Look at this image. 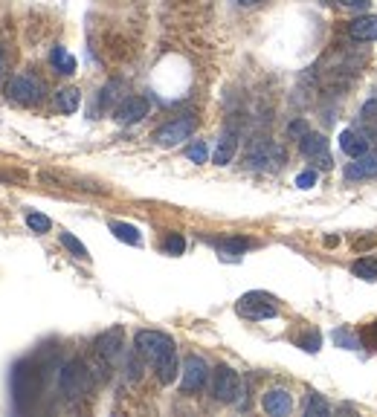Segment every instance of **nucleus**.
I'll return each mask as SVG.
<instances>
[{
  "label": "nucleus",
  "mask_w": 377,
  "mask_h": 417,
  "mask_svg": "<svg viewBox=\"0 0 377 417\" xmlns=\"http://www.w3.org/2000/svg\"><path fill=\"white\" fill-rule=\"evenodd\" d=\"M299 348H302V351H308V354H317V351H319V333L302 336V339H299Z\"/></svg>",
  "instance_id": "nucleus-31"
},
{
  "label": "nucleus",
  "mask_w": 377,
  "mask_h": 417,
  "mask_svg": "<svg viewBox=\"0 0 377 417\" xmlns=\"http://www.w3.org/2000/svg\"><path fill=\"white\" fill-rule=\"evenodd\" d=\"M58 388L61 394L70 400H82L87 391L93 388V377H90V368L82 359H70L64 362L61 374H58Z\"/></svg>",
  "instance_id": "nucleus-2"
},
{
  "label": "nucleus",
  "mask_w": 377,
  "mask_h": 417,
  "mask_svg": "<svg viewBox=\"0 0 377 417\" xmlns=\"http://www.w3.org/2000/svg\"><path fill=\"white\" fill-rule=\"evenodd\" d=\"M345 177H348V180H369V177H377V154L369 151V154L357 157L354 162L345 168Z\"/></svg>",
  "instance_id": "nucleus-14"
},
{
  "label": "nucleus",
  "mask_w": 377,
  "mask_h": 417,
  "mask_svg": "<svg viewBox=\"0 0 377 417\" xmlns=\"http://www.w3.org/2000/svg\"><path fill=\"white\" fill-rule=\"evenodd\" d=\"M186 157L192 160V162H198V165H203L206 162V157H209V148H206V142L203 139H195L192 145L186 148Z\"/></svg>",
  "instance_id": "nucleus-25"
},
{
  "label": "nucleus",
  "mask_w": 377,
  "mask_h": 417,
  "mask_svg": "<svg viewBox=\"0 0 377 417\" xmlns=\"http://www.w3.org/2000/svg\"><path fill=\"white\" fill-rule=\"evenodd\" d=\"M162 250H166L169 255H183V250H186V238L177 235V232H172L166 240H162Z\"/></svg>",
  "instance_id": "nucleus-27"
},
{
  "label": "nucleus",
  "mask_w": 377,
  "mask_h": 417,
  "mask_svg": "<svg viewBox=\"0 0 377 417\" xmlns=\"http://www.w3.org/2000/svg\"><path fill=\"white\" fill-rule=\"evenodd\" d=\"M340 148H343L351 160H357V157L369 154V139H366V134H357V131L345 128V131L340 134Z\"/></svg>",
  "instance_id": "nucleus-15"
},
{
  "label": "nucleus",
  "mask_w": 377,
  "mask_h": 417,
  "mask_svg": "<svg viewBox=\"0 0 377 417\" xmlns=\"http://www.w3.org/2000/svg\"><path fill=\"white\" fill-rule=\"evenodd\" d=\"M79 105H82L79 87H61V90H56V108H58L61 113H76Z\"/></svg>",
  "instance_id": "nucleus-19"
},
{
  "label": "nucleus",
  "mask_w": 377,
  "mask_h": 417,
  "mask_svg": "<svg viewBox=\"0 0 377 417\" xmlns=\"http://www.w3.org/2000/svg\"><path fill=\"white\" fill-rule=\"evenodd\" d=\"M235 151H238V134H235V131H226V134L221 136V142H218V148H215V165H226V162H232Z\"/></svg>",
  "instance_id": "nucleus-18"
},
{
  "label": "nucleus",
  "mask_w": 377,
  "mask_h": 417,
  "mask_svg": "<svg viewBox=\"0 0 377 417\" xmlns=\"http://www.w3.org/2000/svg\"><path fill=\"white\" fill-rule=\"evenodd\" d=\"M27 226H30L32 232L44 235V232H50V229H53V220L46 217V214H41V212H30V214H27Z\"/></svg>",
  "instance_id": "nucleus-24"
},
{
  "label": "nucleus",
  "mask_w": 377,
  "mask_h": 417,
  "mask_svg": "<svg viewBox=\"0 0 377 417\" xmlns=\"http://www.w3.org/2000/svg\"><path fill=\"white\" fill-rule=\"evenodd\" d=\"M122 90H125V82H120V79H110L102 90H99V108L102 110H116V105H120L125 96H122Z\"/></svg>",
  "instance_id": "nucleus-17"
},
{
  "label": "nucleus",
  "mask_w": 377,
  "mask_h": 417,
  "mask_svg": "<svg viewBox=\"0 0 377 417\" xmlns=\"http://www.w3.org/2000/svg\"><path fill=\"white\" fill-rule=\"evenodd\" d=\"M299 151L308 157V160H317L322 168H331V165H334V162H331V151H328V139H325L322 134L308 131V134L299 139Z\"/></svg>",
  "instance_id": "nucleus-10"
},
{
  "label": "nucleus",
  "mask_w": 377,
  "mask_h": 417,
  "mask_svg": "<svg viewBox=\"0 0 377 417\" xmlns=\"http://www.w3.org/2000/svg\"><path fill=\"white\" fill-rule=\"evenodd\" d=\"M122 348H125V331H122V328H110V331H105V333L96 339V354H99V359H105L108 365L122 357Z\"/></svg>",
  "instance_id": "nucleus-11"
},
{
  "label": "nucleus",
  "mask_w": 377,
  "mask_h": 417,
  "mask_svg": "<svg viewBox=\"0 0 377 417\" xmlns=\"http://www.w3.org/2000/svg\"><path fill=\"white\" fill-rule=\"evenodd\" d=\"M212 397L218 403H235L241 397V377L229 365H218L212 371Z\"/></svg>",
  "instance_id": "nucleus-5"
},
{
  "label": "nucleus",
  "mask_w": 377,
  "mask_h": 417,
  "mask_svg": "<svg viewBox=\"0 0 377 417\" xmlns=\"http://www.w3.org/2000/svg\"><path fill=\"white\" fill-rule=\"evenodd\" d=\"M0 72H4V50H0Z\"/></svg>",
  "instance_id": "nucleus-37"
},
{
  "label": "nucleus",
  "mask_w": 377,
  "mask_h": 417,
  "mask_svg": "<svg viewBox=\"0 0 377 417\" xmlns=\"http://www.w3.org/2000/svg\"><path fill=\"white\" fill-rule=\"evenodd\" d=\"M334 339H337V345H345V348H357L354 336H351L348 331H337V333H334Z\"/></svg>",
  "instance_id": "nucleus-33"
},
{
  "label": "nucleus",
  "mask_w": 377,
  "mask_h": 417,
  "mask_svg": "<svg viewBox=\"0 0 377 417\" xmlns=\"http://www.w3.org/2000/svg\"><path fill=\"white\" fill-rule=\"evenodd\" d=\"M134 348L136 354L146 359V365L154 368V374L162 385H172L180 374V365H177V348H174V339L169 333H160V331H139L134 336Z\"/></svg>",
  "instance_id": "nucleus-1"
},
{
  "label": "nucleus",
  "mask_w": 377,
  "mask_h": 417,
  "mask_svg": "<svg viewBox=\"0 0 377 417\" xmlns=\"http://www.w3.org/2000/svg\"><path fill=\"white\" fill-rule=\"evenodd\" d=\"M270 162H285V151L270 139H255L247 151V165L253 168H267Z\"/></svg>",
  "instance_id": "nucleus-8"
},
{
  "label": "nucleus",
  "mask_w": 377,
  "mask_h": 417,
  "mask_svg": "<svg viewBox=\"0 0 377 417\" xmlns=\"http://www.w3.org/2000/svg\"><path fill=\"white\" fill-rule=\"evenodd\" d=\"M360 116H363V119H374V116H377V99L366 102V105H363V110H360Z\"/></svg>",
  "instance_id": "nucleus-34"
},
{
  "label": "nucleus",
  "mask_w": 377,
  "mask_h": 417,
  "mask_svg": "<svg viewBox=\"0 0 377 417\" xmlns=\"http://www.w3.org/2000/svg\"><path fill=\"white\" fill-rule=\"evenodd\" d=\"M360 339L366 342L369 348H374V351H377V319H374V322H369V325L360 331Z\"/></svg>",
  "instance_id": "nucleus-29"
},
{
  "label": "nucleus",
  "mask_w": 377,
  "mask_h": 417,
  "mask_svg": "<svg viewBox=\"0 0 377 417\" xmlns=\"http://www.w3.org/2000/svg\"><path fill=\"white\" fill-rule=\"evenodd\" d=\"M262 409L267 411V414H290V409H293V394L288 388H270V391H264V397H262Z\"/></svg>",
  "instance_id": "nucleus-12"
},
{
  "label": "nucleus",
  "mask_w": 377,
  "mask_h": 417,
  "mask_svg": "<svg viewBox=\"0 0 377 417\" xmlns=\"http://www.w3.org/2000/svg\"><path fill=\"white\" fill-rule=\"evenodd\" d=\"M305 414L308 417H317V414H331V406L322 400V394H311L308 397V406H305Z\"/></svg>",
  "instance_id": "nucleus-26"
},
{
  "label": "nucleus",
  "mask_w": 377,
  "mask_h": 417,
  "mask_svg": "<svg viewBox=\"0 0 377 417\" xmlns=\"http://www.w3.org/2000/svg\"><path fill=\"white\" fill-rule=\"evenodd\" d=\"M6 96L15 102V105H23V108H35L44 102V96H46V87L38 76H12L9 84H6Z\"/></svg>",
  "instance_id": "nucleus-3"
},
{
  "label": "nucleus",
  "mask_w": 377,
  "mask_h": 417,
  "mask_svg": "<svg viewBox=\"0 0 377 417\" xmlns=\"http://www.w3.org/2000/svg\"><path fill=\"white\" fill-rule=\"evenodd\" d=\"M241 4H244V6H253V4H258V0H241Z\"/></svg>",
  "instance_id": "nucleus-36"
},
{
  "label": "nucleus",
  "mask_w": 377,
  "mask_h": 417,
  "mask_svg": "<svg viewBox=\"0 0 377 417\" xmlns=\"http://www.w3.org/2000/svg\"><path fill=\"white\" fill-rule=\"evenodd\" d=\"M296 186L299 188H314L317 186V171H302V174L296 177Z\"/></svg>",
  "instance_id": "nucleus-32"
},
{
  "label": "nucleus",
  "mask_w": 377,
  "mask_h": 417,
  "mask_svg": "<svg viewBox=\"0 0 377 417\" xmlns=\"http://www.w3.org/2000/svg\"><path fill=\"white\" fill-rule=\"evenodd\" d=\"M139 362H146V359L139 357V354H136V348H134V354L128 357V380H134V383H136L139 377H143V371H139L143 365H139Z\"/></svg>",
  "instance_id": "nucleus-28"
},
{
  "label": "nucleus",
  "mask_w": 377,
  "mask_h": 417,
  "mask_svg": "<svg viewBox=\"0 0 377 417\" xmlns=\"http://www.w3.org/2000/svg\"><path fill=\"white\" fill-rule=\"evenodd\" d=\"M235 310H238V316L250 319V322H262V319H273L279 310L273 304L270 296H264V293H247V296L235 304Z\"/></svg>",
  "instance_id": "nucleus-7"
},
{
  "label": "nucleus",
  "mask_w": 377,
  "mask_h": 417,
  "mask_svg": "<svg viewBox=\"0 0 377 417\" xmlns=\"http://www.w3.org/2000/svg\"><path fill=\"white\" fill-rule=\"evenodd\" d=\"M58 238H61V247H64V250H70V255H76V258H82V261H87V258H90L87 247H84V243H82V240H79L76 235H70V232H61Z\"/></svg>",
  "instance_id": "nucleus-23"
},
{
  "label": "nucleus",
  "mask_w": 377,
  "mask_h": 417,
  "mask_svg": "<svg viewBox=\"0 0 377 417\" xmlns=\"http://www.w3.org/2000/svg\"><path fill=\"white\" fill-rule=\"evenodd\" d=\"M110 232H113L116 238H120V240H125V243H134V247H136L139 240H143L139 229H136L134 224H122V220H113V224H110Z\"/></svg>",
  "instance_id": "nucleus-21"
},
{
  "label": "nucleus",
  "mask_w": 377,
  "mask_h": 417,
  "mask_svg": "<svg viewBox=\"0 0 377 417\" xmlns=\"http://www.w3.org/2000/svg\"><path fill=\"white\" fill-rule=\"evenodd\" d=\"M308 131H311V128H308V122H305V119H296V122H290V125H288V136H290V139H302Z\"/></svg>",
  "instance_id": "nucleus-30"
},
{
  "label": "nucleus",
  "mask_w": 377,
  "mask_h": 417,
  "mask_svg": "<svg viewBox=\"0 0 377 417\" xmlns=\"http://www.w3.org/2000/svg\"><path fill=\"white\" fill-rule=\"evenodd\" d=\"M148 110H151V105L146 96H125V99L116 105L113 116H116V122H122V125H134V122H143L148 116Z\"/></svg>",
  "instance_id": "nucleus-9"
},
{
  "label": "nucleus",
  "mask_w": 377,
  "mask_h": 417,
  "mask_svg": "<svg viewBox=\"0 0 377 417\" xmlns=\"http://www.w3.org/2000/svg\"><path fill=\"white\" fill-rule=\"evenodd\" d=\"M50 64L56 67V72H61V76H73L76 72V58L70 56L64 46H56V50L50 53Z\"/></svg>",
  "instance_id": "nucleus-20"
},
{
  "label": "nucleus",
  "mask_w": 377,
  "mask_h": 417,
  "mask_svg": "<svg viewBox=\"0 0 377 417\" xmlns=\"http://www.w3.org/2000/svg\"><path fill=\"white\" fill-rule=\"evenodd\" d=\"M12 385H15V394H18L20 403L27 400V397H35V391H38V371H35V368H27V365H18V371L12 377Z\"/></svg>",
  "instance_id": "nucleus-13"
},
{
  "label": "nucleus",
  "mask_w": 377,
  "mask_h": 417,
  "mask_svg": "<svg viewBox=\"0 0 377 417\" xmlns=\"http://www.w3.org/2000/svg\"><path fill=\"white\" fill-rule=\"evenodd\" d=\"M351 273H354L357 278L363 281H377V261L374 258H360L351 264Z\"/></svg>",
  "instance_id": "nucleus-22"
},
{
  "label": "nucleus",
  "mask_w": 377,
  "mask_h": 417,
  "mask_svg": "<svg viewBox=\"0 0 377 417\" xmlns=\"http://www.w3.org/2000/svg\"><path fill=\"white\" fill-rule=\"evenodd\" d=\"M195 128H198V119L195 116H177V119L166 122V125L154 134V142L162 145V148H172V145L186 142L188 136L195 134Z\"/></svg>",
  "instance_id": "nucleus-6"
},
{
  "label": "nucleus",
  "mask_w": 377,
  "mask_h": 417,
  "mask_svg": "<svg viewBox=\"0 0 377 417\" xmlns=\"http://www.w3.org/2000/svg\"><path fill=\"white\" fill-rule=\"evenodd\" d=\"M343 6H348V9H363L366 12V6H369V0H340Z\"/></svg>",
  "instance_id": "nucleus-35"
},
{
  "label": "nucleus",
  "mask_w": 377,
  "mask_h": 417,
  "mask_svg": "<svg viewBox=\"0 0 377 417\" xmlns=\"http://www.w3.org/2000/svg\"><path fill=\"white\" fill-rule=\"evenodd\" d=\"M348 35L354 41H377V15H360L348 23Z\"/></svg>",
  "instance_id": "nucleus-16"
},
{
  "label": "nucleus",
  "mask_w": 377,
  "mask_h": 417,
  "mask_svg": "<svg viewBox=\"0 0 377 417\" xmlns=\"http://www.w3.org/2000/svg\"><path fill=\"white\" fill-rule=\"evenodd\" d=\"M212 380V371L203 357L188 354L180 365V391L183 394H198V391L206 388V383Z\"/></svg>",
  "instance_id": "nucleus-4"
}]
</instances>
